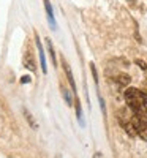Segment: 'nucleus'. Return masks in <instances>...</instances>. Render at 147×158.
<instances>
[{"instance_id":"f257e3e1","label":"nucleus","mask_w":147,"mask_h":158,"mask_svg":"<svg viewBox=\"0 0 147 158\" xmlns=\"http://www.w3.org/2000/svg\"><path fill=\"white\" fill-rule=\"evenodd\" d=\"M125 101L135 115L147 118V94L130 87L125 90Z\"/></svg>"},{"instance_id":"f03ea898","label":"nucleus","mask_w":147,"mask_h":158,"mask_svg":"<svg viewBox=\"0 0 147 158\" xmlns=\"http://www.w3.org/2000/svg\"><path fill=\"white\" fill-rule=\"evenodd\" d=\"M131 122H133V128L136 131V136H139L142 141H147V118L131 114Z\"/></svg>"},{"instance_id":"7ed1b4c3","label":"nucleus","mask_w":147,"mask_h":158,"mask_svg":"<svg viewBox=\"0 0 147 158\" xmlns=\"http://www.w3.org/2000/svg\"><path fill=\"white\" fill-rule=\"evenodd\" d=\"M36 48H38V57H40V65H41V71L46 74L48 73V67H46V57H44V49L41 46V41L36 35Z\"/></svg>"},{"instance_id":"20e7f679","label":"nucleus","mask_w":147,"mask_h":158,"mask_svg":"<svg viewBox=\"0 0 147 158\" xmlns=\"http://www.w3.org/2000/svg\"><path fill=\"white\" fill-rule=\"evenodd\" d=\"M44 2V8H46V15H48V21L49 24L52 25V29H57V22H56V18H54V11H52V6H51V2L49 0H43Z\"/></svg>"},{"instance_id":"39448f33","label":"nucleus","mask_w":147,"mask_h":158,"mask_svg":"<svg viewBox=\"0 0 147 158\" xmlns=\"http://www.w3.org/2000/svg\"><path fill=\"white\" fill-rule=\"evenodd\" d=\"M24 67L30 70V71H35V60H33V56H32V52L27 49V52L24 54Z\"/></svg>"},{"instance_id":"423d86ee","label":"nucleus","mask_w":147,"mask_h":158,"mask_svg":"<svg viewBox=\"0 0 147 158\" xmlns=\"http://www.w3.org/2000/svg\"><path fill=\"white\" fill-rule=\"evenodd\" d=\"M63 70H65V73H66V79H68V82H70V85H71V89H73V94H74V97H76V95H78V94H76V84H74V79H73L71 68L68 67V63H66V62H63Z\"/></svg>"},{"instance_id":"0eeeda50","label":"nucleus","mask_w":147,"mask_h":158,"mask_svg":"<svg viewBox=\"0 0 147 158\" xmlns=\"http://www.w3.org/2000/svg\"><path fill=\"white\" fill-rule=\"evenodd\" d=\"M76 115H78V120L81 125H84V120H82V109H81V103H79V98L76 95Z\"/></svg>"},{"instance_id":"6e6552de","label":"nucleus","mask_w":147,"mask_h":158,"mask_svg":"<svg viewBox=\"0 0 147 158\" xmlns=\"http://www.w3.org/2000/svg\"><path fill=\"white\" fill-rule=\"evenodd\" d=\"M46 41H48V51H49V54H51L52 63H54V67H57V59H56V54H54V48H52V43H51V40H46Z\"/></svg>"},{"instance_id":"1a4fd4ad","label":"nucleus","mask_w":147,"mask_h":158,"mask_svg":"<svg viewBox=\"0 0 147 158\" xmlns=\"http://www.w3.org/2000/svg\"><path fill=\"white\" fill-rule=\"evenodd\" d=\"M62 95H63V98H65L66 104H68V106H71V104H73V100H71V95H70V92L66 90V89H63V90H62Z\"/></svg>"},{"instance_id":"9d476101","label":"nucleus","mask_w":147,"mask_h":158,"mask_svg":"<svg viewBox=\"0 0 147 158\" xmlns=\"http://www.w3.org/2000/svg\"><path fill=\"white\" fill-rule=\"evenodd\" d=\"M24 114H25V117H27V120H29V123H30V127H32V128H36V123L33 122V117H32V114H30V112H29L27 109H25V111H24Z\"/></svg>"},{"instance_id":"9b49d317","label":"nucleus","mask_w":147,"mask_h":158,"mask_svg":"<svg viewBox=\"0 0 147 158\" xmlns=\"http://www.w3.org/2000/svg\"><path fill=\"white\" fill-rule=\"evenodd\" d=\"M21 82H22V84H29V82H30V76H22V77H21Z\"/></svg>"},{"instance_id":"f8f14e48","label":"nucleus","mask_w":147,"mask_h":158,"mask_svg":"<svg viewBox=\"0 0 147 158\" xmlns=\"http://www.w3.org/2000/svg\"><path fill=\"white\" fill-rule=\"evenodd\" d=\"M136 63L139 65V67H141L142 70H145V68H147V67H145V63H144V62H141V60H136Z\"/></svg>"},{"instance_id":"ddd939ff","label":"nucleus","mask_w":147,"mask_h":158,"mask_svg":"<svg viewBox=\"0 0 147 158\" xmlns=\"http://www.w3.org/2000/svg\"><path fill=\"white\" fill-rule=\"evenodd\" d=\"M95 158H103V156H101V153H95Z\"/></svg>"}]
</instances>
